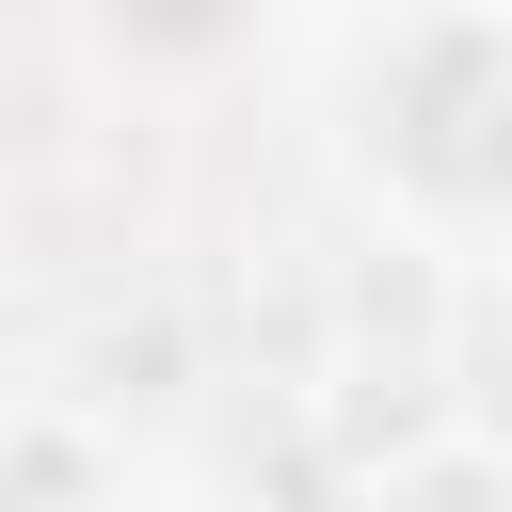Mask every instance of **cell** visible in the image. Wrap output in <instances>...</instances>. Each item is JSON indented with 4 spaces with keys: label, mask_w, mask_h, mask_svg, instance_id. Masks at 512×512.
Instances as JSON below:
<instances>
[{
    "label": "cell",
    "mask_w": 512,
    "mask_h": 512,
    "mask_svg": "<svg viewBox=\"0 0 512 512\" xmlns=\"http://www.w3.org/2000/svg\"><path fill=\"white\" fill-rule=\"evenodd\" d=\"M368 512H512V464H480V448H432V464H400Z\"/></svg>",
    "instance_id": "6da1fadb"
}]
</instances>
